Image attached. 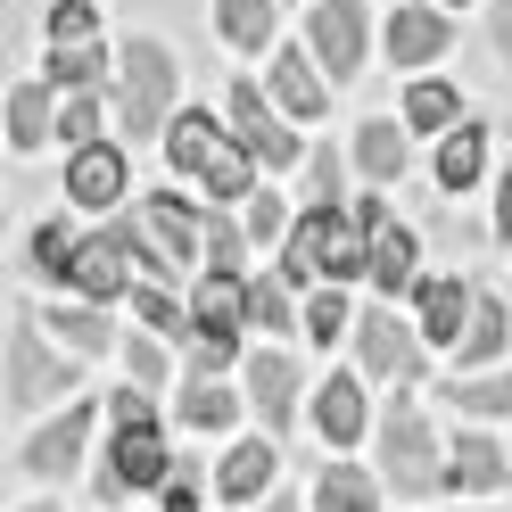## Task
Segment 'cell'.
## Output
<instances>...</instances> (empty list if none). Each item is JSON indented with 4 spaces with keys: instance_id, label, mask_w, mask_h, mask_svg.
Wrapping results in <instances>:
<instances>
[{
    "instance_id": "obj_1",
    "label": "cell",
    "mask_w": 512,
    "mask_h": 512,
    "mask_svg": "<svg viewBox=\"0 0 512 512\" xmlns=\"http://www.w3.org/2000/svg\"><path fill=\"white\" fill-rule=\"evenodd\" d=\"M116 124H124V141H149V133H166L174 124V50L166 42H124L116 58Z\"/></svg>"
},
{
    "instance_id": "obj_2",
    "label": "cell",
    "mask_w": 512,
    "mask_h": 512,
    "mask_svg": "<svg viewBox=\"0 0 512 512\" xmlns=\"http://www.w3.org/2000/svg\"><path fill=\"white\" fill-rule=\"evenodd\" d=\"M380 471L397 479V496L446 488V463H438V446H430L422 405H389V413H380Z\"/></svg>"
},
{
    "instance_id": "obj_3",
    "label": "cell",
    "mask_w": 512,
    "mask_h": 512,
    "mask_svg": "<svg viewBox=\"0 0 512 512\" xmlns=\"http://www.w3.org/2000/svg\"><path fill=\"white\" fill-rule=\"evenodd\" d=\"M67 389H75V347H67V356H50L42 323H34V314H17V331H9V405L34 413V405L67 397Z\"/></svg>"
},
{
    "instance_id": "obj_4",
    "label": "cell",
    "mask_w": 512,
    "mask_h": 512,
    "mask_svg": "<svg viewBox=\"0 0 512 512\" xmlns=\"http://www.w3.org/2000/svg\"><path fill=\"white\" fill-rule=\"evenodd\" d=\"M356 356H364L372 380H397V389H405V380H422L430 339H422V331H405L389 306H364V314H356Z\"/></svg>"
},
{
    "instance_id": "obj_5",
    "label": "cell",
    "mask_w": 512,
    "mask_h": 512,
    "mask_svg": "<svg viewBox=\"0 0 512 512\" xmlns=\"http://www.w3.org/2000/svg\"><path fill=\"white\" fill-rule=\"evenodd\" d=\"M166 479H174V455H166V438H157V422H141V430H124V438L108 446L100 496L116 504V496H133V488H166Z\"/></svg>"
},
{
    "instance_id": "obj_6",
    "label": "cell",
    "mask_w": 512,
    "mask_h": 512,
    "mask_svg": "<svg viewBox=\"0 0 512 512\" xmlns=\"http://www.w3.org/2000/svg\"><path fill=\"white\" fill-rule=\"evenodd\" d=\"M232 133L256 149V166H265V174H281V166H298V157H306L298 133L265 108V91H256V83H232Z\"/></svg>"
},
{
    "instance_id": "obj_7",
    "label": "cell",
    "mask_w": 512,
    "mask_h": 512,
    "mask_svg": "<svg viewBox=\"0 0 512 512\" xmlns=\"http://www.w3.org/2000/svg\"><path fill=\"white\" fill-rule=\"evenodd\" d=\"M306 50L339 75H356V58H364V0H314V17H306Z\"/></svg>"
},
{
    "instance_id": "obj_8",
    "label": "cell",
    "mask_w": 512,
    "mask_h": 512,
    "mask_svg": "<svg viewBox=\"0 0 512 512\" xmlns=\"http://www.w3.org/2000/svg\"><path fill=\"white\" fill-rule=\"evenodd\" d=\"M124 281H133V240H124L116 223H108V232H91V240L75 248V273H67V290L108 306V298H124Z\"/></svg>"
},
{
    "instance_id": "obj_9",
    "label": "cell",
    "mask_w": 512,
    "mask_h": 512,
    "mask_svg": "<svg viewBox=\"0 0 512 512\" xmlns=\"http://www.w3.org/2000/svg\"><path fill=\"white\" fill-rule=\"evenodd\" d=\"M124 182H133V166L116 141H91L67 157V207H124Z\"/></svg>"
},
{
    "instance_id": "obj_10",
    "label": "cell",
    "mask_w": 512,
    "mask_h": 512,
    "mask_svg": "<svg viewBox=\"0 0 512 512\" xmlns=\"http://www.w3.org/2000/svg\"><path fill=\"white\" fill-rule=\"evenodd\" d=\"M446 42H455V25L438 17V0H405L389 17V67H430Z\"/></svg>"
},
{
    "instance_id": "obj_11",
    "label": "cell",
    "mask_w": 512,
    "mask_h": 512,
    "mask_svg": "<svg viewBox=\"0 0 512 512\" xmlns=\"http://www.w3.org/2000/svg\"><path fill=\"white\" fill-rule=\"evenodd\" d=\"M471 290H463V273H438V281H422V339L430 347H463V331H471Z\"/></svg>"
},
{
    "instance_id": "obj_12",
    "label": "cell",
    "mask_w": 512,
    "mask_h": 512,
    "mask_svg": "<svg viewBox=\"0 0 512 512\" xmlns=\"http://www.w3.org/2000/svg\"><path fill=\"white\" fill-rule=\"evenodd\" d=\"M83 438H91V405H67V413H58V422H50L34 446H25V471H34V479L75 471V463H83Z\"/></svg>"
},
{
    "instance_id": "obj_13",
    "label": "cell",
    "mask_w": 512,
    "mask_h": 512,
    "mask_svg": "<svg viewBox=\"0 0 512 512\" xmlns=\"http://www.w3.org/2000/svg\"><path fill=\"white\" fill-rule=\"evenodd\" d=\"M314 430H323V446H356L364 438V389H356V372H331L323 389H314Z\"/></svg>"
},
{
    "instance_id": "obj_14",
    "label": "cell",
    "mask_w": 512,
    "mask_h": 512,
    "mask_svg": "<svg viewBox=\"0 0 512 512\" xmlns=\"http://www.w3.org/2000/svg\"><path fill=\"white\" fill-rule=\"evenodd\" d=\"M314 67H323L314 50H273V100L290 108V116H323V108H331V91H323Z\"/></svg>"
},
{
    "instance_id": "obj_15",
    "label": "cell",
    "mask_w": 512,
    "mask_h": 512,
    "mask_svg": "<svg viewBox=\"0 0 512 512\" xmlns=\"http://www.w3.org/2000/svg\"><path fill=\"white\" fill-rule=\"evenodd\" d=\"M273 471H281V455L265 438H240L232 455H223V471H215V488L232 496V504H265V488H273Z\"/></svg>"
},
{
    "instance_id": "obj_16",
    "label": "cell",
    "mask_w": 512,
    "mask_h": 512,
    "mask_svg": "<svg viewBox=\"0 0 512 512\" xmlns=\"http://www.w3.org/2000/svg\"><path fill=\"white\" fill-rule=\"evenodd\" d=\"M248 405L265 413V430H281L298 413V364L290 356H248Z\"/></svg>"
},
{
    "instance_id": "obj_17",
    "label": "cell",
    "mask_w": 512,
    "mask_h": 512,
    "mask_svg": "<svg viewBox=\"0 0 512 512\" xmlns=\"http://www.w3.org/2000/svg\"><path fill=\"white\" fill-rule=\"evenodd\" d=\"M504 446L496 438H455V455H446V488L455 496H479V488H504Z\"/></svg>"
},
{
    "instance_id": "obj_18",
    "label": "cell",
    "mask_w": 512,
    "mask_h": 512,
    "mask_svg": "<svg viewBox=\"0 0 512 512\" xmlns=\"http://www.w3.org/2000/svg\"><path fill=\"white\" fill-rule=\"evenodd\" d=\"M248 174H256V149L232 133V141H215L207 149V166H199V182H207V199H223V207H248Z\"/></svg>"
},
{
    "instance_id": "obj_19",
    "label": "cell",
    "mask_w": 512,
    "mask_h": 512,
    "mask_svg": "<svg viewBox=\"0 0 512 512\" xmlns=\"http://www.w3.org/2000/svg\"><path fill=\"white\" fill-rule=\"evenodd\" d=\"M372 281H380L389 298L413 290V232H405V223H389V215L372 223Z\"/></svg>"
},
{
    "instance_id": "obj_20",
    "label": "cell",
    "mask_w": 512,
    "mask_h": 512,
    "mask_svg": "<svg viewBox=\"0 0 512 512\" xmlns=\"http://www.w3.org/2000/svg\"><path fill=\"white\" fill-rule=\"evenodd\" d=\"M479 174H488V133H479V124H455L446 149H438V190H471Z\"/></svg>"
},
{
    "instance_id": "obj_21",
    "label": "cell",
    "mask_w": 512,
    "mask_h": 512,
    "mask_svg": "<svg viewBox=\"0 0 512 512\" xmlns=\"http://www.w3.org/2000/svg\"><path fill=\"white\" fill-rule=\"evenodd\" d=\"M215 141H223V133H215V116H207V108H182V116L166 124V166H174V174H199Z\"/></svg>"
},
{
    "instance_id": "obj_22",
    "label": "cell",
    "mask_w": 512,
    "mask_h": 512,
    "mask_svg": "<svg viewBox=\"0 0 512 512\" xmlns=\"http://www.w3.org/2000/svg\"><path fill=\"white\" fill-rule=\"evenodd\" d=\"M356 166H364L372 190H389L405 174V133H397V124H364V133H356Z\"/></svg>"
},
{
    "instance_id": "obj_23",
    "label": "cell",
    "mask_w": 512,
    "mask_h": 512,
    "mask_svg": "<svg viewBox=\"0 0 512 512\" xmlns=\"http://www.w3.org/2000/svg\"><path fill=\"white\" fill-rule=\"evenodd\" d=\"M215 25L232 50H273V0H215Z\"/></svg>"
},
{
    "instance_id": "obj_24",
    "label": "cell",
    "mask_w": 512,
    "mask_h": 512,
    "mask_svg": "<svg viewBox=\"0 0 512 512\" xmlns=\"http://www.w3.org/2000/svg\"><path fill=\"white\" fill-rule=\"evenodd\" d=\"M504 347H512V314H504L496 298H479V306H471V331H463V372H471V364H496Z\"/></svg>"
},
{
    "instance_id": "obj_25",
    "label": "cell",
    "mask_w": 512,
    "mask_h": 512,
    "mask_svg": "<svg viewBox=\"0 0 512 512\" xmlns=\"http://www.w3.org/2000/svg\"><path fill=\"white\" fill-rule=\"evenodd\" d=\"M372 504H380V488L356 463H331L323 479H314V512H372Z\"/></svg>"
},
{
    "instance_id": "obj_26",
    "label": "cell",
    "mask_w": 512,
    "mask_h": 512,
    "mask_svg": "<svg viewBox=\"0 0 512 512\" xmlns=\"http://www.w3.org/2000/svg\"><path fill=\"white\" fill-rule=\"evenodd\" d=\"M50 91H58V83H17V91H9V133H17V149H42V141H50Z\"/></svg>"
},
{
    "instance_id": "obj_27",
    "label": "cell",
    "mask_w": 512,
    "mask_h": 512,
    "mask_svg": "<svg viewBox=\"0 0 512 512\" xmlns=\"http://www.w3.org/2000/svg\"><path fill=\"white\" fill-rule=\"evenodd\" d=\"M58 339L75 356H100V347H116V323L100 314V298H83V306H58Z\"/></svg>"
},
{
    "instance_id": "obj_28",
    "label": "cell",
    "mask_w": 512,
    "mask_h": 512,
    "mask_svg": "<svg viewBox=\"0 0 512 512\" xmlns=\"http://www.w3.org/2000/svg\"><path fill=\"white\" fill-rule=\"evenodd\" d=\"M240 413V397L232 389H215L207 372H190V389H182V430H223Z\"/></svg>"
},
{
    "instance_id": "obj_29",
    "label": "cell",
    "mask_w": 512,
    "mask_h": 512,
    "mask_svg": "<svg viewBox=\"0 0 512 512\" xmlns=\"http://www.w3.org/2000/svg\"><path fill=\"white\" fill-rule=\"evenodd\" d=\"M100 50H91V42H58L50 50V83H58V100H67V91H100Z\"/></svg>"
},
{
    "instance_id": "obj_30",
    "label": "cell",
    "mask_w": 512,
    "mask_h": 512,
    "mask_svg": "<svg viewBox=\"0 0 512 512\" xmlns=\"http://www.w3.org/2000/svg\"><path fill=\"white\" fill-rule=\"evenodd\" d=\"M446 405H463V413H479V422H504L512 413V380H455V389H446Z\"/></svg>"
},
{
    "instance_id": "obj_31",
    "label": "cell",
    "mask_w": 512,
    "mask_h": 512,
    "mask_svg": "<svg viewBox=\"0 0 512 512\" xmlns=\"http://www.w3.org/2000/svg\"><path fill=\"white\" fill-rule=\"evenodd\" d=\"M405 124H413V133H455V91H446V83H413Z\"/></svg>"
},
{
    "instance_id": "obj_32",
    "label": "cell",
    "mask_w": 512,
    "mask_h": 512,
    "mask_svg": "<svg viewBox=\"0 0 512 512\" xmlns=\"http://www.w3.org/2000/svg\"><path fill=\"white\" fill-rule=\"evenodd\" d=\"M240 356V331H223V323H190V372H223Z\"/></svg>"
},
{
    "instance_id": "obj_33",
    "label": "cell",
    "mask_w": 512,
    "mask_h": 512,
    "mask_svg": "<svg viewBox=\"0 0 512 512\" xmlns=\"http://www.w3.org/2000/svg\"><path fill=\"white\" fill-rule=\"evenodd\" d=\"M75 232H67V223H42V232H34V265H42V281H67L75 273Z\"/></svg>"
},
{
    "instance_id": "obj_34",
    "label": "cell",
    "mask_w": 512,
    "mask_h": 512,
    "mask_svg": "<svg viewBox=\"0 0 512 512\" xmlns=\"http://www.w3.org/2000/svg\"><path fill=\"white\" fill-rule=\"evenodd\" d=\"M306 331L323 339V347H331L339 331H356V314H347V298H339V281H331V290H314V298H306Z\"/></svg>"
},
{
    "instance_id": "obj_35",
    "label": "cell",
    "mask_w": 512,
    "mask_h": 512,
    "mask_svg": "<svg viewBox=\"0 0 512 512\" xmlns=\"http://www.w3.org/2000/svg\"><path fill=\"white\" fill-rule=\"evenodd\" d=\"M248 323L256 331H290L298 314H290V290H281V281H248Z\"/></svg>"
},
{
    "instance_id": "obj_36",
    "label": "cell",
    "mask_w": 512,
    "mask_h": 512,
    "mask_svg": "<svg viewBox=\"0 0 512 512\" xmlns=\"http://www.w3.org/2000/svg\"><path fill=\"white\" fill-rule=\"evenodd\" d=\"M58 141H75V149L100 141V100H91V91H67V108H58Z\"/></svg>"
},
{
    "instance_id": "obj_37",
    "label": "cell",
    "mask_w": 512,
    "mask_h": 512,
    "mask_svg": "<svg viewBox=\"0 0 512 512\" xmlns=\"http://www.w3.org/2000/svg\"><path fill=\"white\" fill-rule=\"evenodd\" d=\"M248 240H265V248L290 240V207H281L273 190H248Z\"/></svg>"
},
{
    "instance_id": "obj_38",
    "label": "cell",
    "mask_w": 512,
    "mask_h": 512,
    "mask_svg": "<svg viewBox=\"0 0 512 512\" xmlns=\"http://www.w3.org/2000/svg\"><path fill=\"white\" fill-rule=\"evenodd\" d=\"M207 273H240V232L223 215H207Z\"/></svg>"
},
{
    "instance_id": "obj_39",
    "label": "cell",
    "mask_w": 512,
    "mask_h": 512,
    "mask_svg": "<svg viewBox=\"0 0 512 512\" xmlns=\"http://www.w3.org/2000/svg\"><path fill=\"white\" fill-rule=\"evenodd\" d=\"M133 314H141L149 331H182V339H190V323L174 314V298H166V290H133Z\"/></svg>"
},
{
    "instance_id": "obj_40",
    "label": "cell",
    "mask_w": 512,
    "mask_h": 512,
    "mask_svg": "<svg viewBox=\"0 0 512 512\" xmlns=\"http://www.w3.org/2000/svg\"><path fill=\"white\" fill-rule=\"evenodd\" d=\"M141 422H157V405H149V380H124V389H116V430H141Z\"/></svg>"
},
{
    "instance_id": "obj_41",
    "label": "cell",
    "mask_w": 512,
    "mask_h": 512,
    "mask_svg": "<svg viewBox=\"0 0 512 512\" xmlns=\"http://www.w3.org/2000/svg\"><path fill=\"white\" fill-rule=\"evenodd\" d=\"M91 34V9H83V0H58V9H50V42H83Z\"/></svg>"
},
{
    "instance_id": "obj_42",
    "label": "cell",
    "mask_w": 512,
    "mask_h": 512,
    "mask_svg": "<svg viewBox=\"0 0 512 512\" xmlns=\"http://www.w3.org/2000/svg\"><path fill=\"white\" fill-rule=\"evenodd\" d=\"M124 372H133V380H149V389H157V380H166V356H157L149 339H124Z\"/></svg>"
},
{
    "instance_id": "obj_43",
    "label": "cell",
    "mask_w": 512,
    "mask_h": 512,
    "mask_svg": "<svg viewBox=\"0 0 512 512\" xmlns=\"http://www.w3.org/2000/svg\"><path fill=\"white\" fill-rule=\"evenodd\" d=\"M166 512H199V463H174V479H166Z\"/></svg>"
},
{
    "instance_id": "obj_44",
    "label": "cell",
    "mask_w": 512,
    "mask_h": 512,
    "mask_svg": "<svg viewBox=\"0 0 512 512\" xmlns=\"http://www.w3.org/2000/svg\"><path fill=\"white\" fill-rule=\"evenodd\" d=\"M314 207H339V157L314 149Z\"/></svg>"
},
{
    "instance_id": "obj_45",
    "label": "cell",
    "mask_w": 512,
    "mask_h": 512,
    "mask_svg": "<svg viewBox=\"0 0 512 512\" xmlns=\"http://www.w3.org/2000/svg\"><path fill=\"white\" fill-rule=\"evenodd\" d=\"M496 240H512V174L496 182Z\"/></svg>"
},
{
    "instance_id": "obj_46",
    "label": "cell",
    "mask_w": 512,
    "mask_h": 512,
    "mask_svg": "<svg viewBox=\"0 0 512 512\" xmlns=\"http://www.w3.org/2000/svg\"><path fill=\"white\" fill-rule=\"evenodd\" d=\"M496 50L512 58V0H496Z\"/></svg>"
},
{
    "instance_id": "obj_47",
    "label": "cell",
    "mask_w": 512,
    "mask_h": 512,
    "mask_svg": "<svg viewBox=\"0 0 512 512\" xmlns=\"http://www.w3.org/2000/svg\"><path fill=\"white\" fill-rule=\"evenodd\" d=\"M265 512H298V504H290V496H265Z\"/></svg>"
},
{
    "instance_id": "obj_48",
    "label": "cell",
    "mask_w": 512,
    "mask_h": 512,
    "mask_svg": "<svg viewBox=\"0 0 512 512\" xmlns=\"http://www.w3.org/2000/svg\"><path fill=\"white\" fill-rule=\"evenodd\" d=\"M438 9H463V0H438Z\"/></svg>"
}]
</instances>
